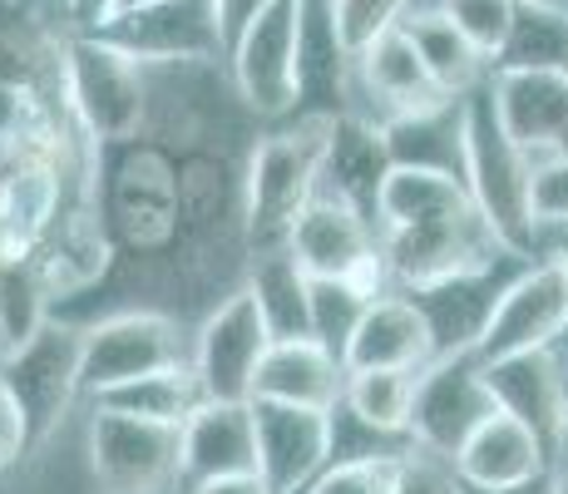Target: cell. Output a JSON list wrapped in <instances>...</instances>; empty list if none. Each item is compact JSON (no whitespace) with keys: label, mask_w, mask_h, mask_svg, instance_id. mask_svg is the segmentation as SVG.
Returning a JSON list of instances; mask_svg holds the SVG:
<instances>
[{"label":"cell","mask_w":568,"mask_h":494,"mask_svg":"<svg viewBox=\"0 0 568 494\" xmlns=\"http://www.w3.org/2000/svg\"><path fill=\"white\" fill-rule=\"evenodd\" d=\"M376 233L390 282L400 292H425L465 278V272L509 262V252L499 248V238L479 218L465 179L440 169L396 163L376 198Z\"/></svg>","instance_id":"cell-1"},{"label":"cell","mask_w":568,"mask_h":494,"mask_svg":"<svg viewBox=\"0 0 568 494\" xmlns=\"http://www.w3.org/2000/svg\"><path fill=\"white\" fill-rule=\"evenodd\" d=\"M460 104H465V189L475 198L479 218L489 223V233L499 238V248L519 262H534L544 238L539 173L529 169V159L515 149V139L499 124L489 80L475 94H465Z\"/></svg>","instance_id":"cell-2"},{"label":"cell","mask_w":568,"mask_h":494,"mask_svg":"<svg viewBox=\"0 0 568 494\" xmlns=\"http://www.w3.org/2000/svg\"><path fill=\"white\" fill-rule=\"evenodd\" d=\"M322 114H297L292 129L257 139L243 173V243L247 262L267 252L292 248V228L307 213V203L322 189V153H326Z\"/></svg>","instance_id":"cell-3"},{"label":"cell","mask_w":568,"mask_h":494,"mask_svg":"<svg viewBox=\"0 0 568 494\" xmlns=\"http://www.w3.org/2000/svg\"><path fill=\"white\" fill-rule=\"evenodd\" d=\"M64 114L100 153L134 144L149 119L144 64L104 36H70L64 40Z\"/></svg>","instance_id":"cell-4"},{"label":"cell","mask_w":568,"mask_h":494,"mask_svg":"<svg viewBox=\"0 0 568 494\" xmlns=\"http://www.w3.org/2000/svg\"><path fill=\"white\" fill-rule=\"evenodd\" d=\"M100 208L109 233L134 252H163L179 243V163L169 159V149L144 139L119 149Z\"/></svg>","instance_id":"cell-5"},{"label":"cell","mask_w":568,"mask_h":494,"mask_svg":"<svg viewBox=\"0 0 568 494\" xmlns=\"http://www.w3.org/2000/svg\"><path fill=\"white\" fill-rule=\"evenodd\" d=\"M292 258L302 262L307 278L356 282L366 296H386L396 288L386 258H381L376 218L362 213L356 203H346V198H336L332 189H316L307 213L297 218V228H292Z\"/></svg>","instance_id":"cell-6"},{"label":"cell","mask_w":568,"mask_h":494,"mask_svg":"<svg viewBox=\"0 0 568 494\" xmlns=\"http://www.w3.org/2000/svg\"><path fill=\"white\" fill-rule=\"evenodd\" d=\"M80 361H84V326L50 322L26 346L0 356V386L20 405L30 425V450H40L64 425L70 405L84 395L80 386Z\"/></svg>","instance_id":"cell-7"},{"label":"cell","mask_w":568,"mask_h":494,"mask_svg":"<svg viewBox=\"0 0 568 494\" xmlns=\"http://www.w3.org/2000/svg\"><path fill=\"white\" fill-rule=\"evenodd\" d=\"M568 342V272L559 258L524 262L505 292L495 296L485 332L475 342L479 361L529 356V351H564Z\"/></svg>","instance_id":"cell-8"},{"label":"cell","mask_w":568,"mask_h":494,"mask_svg":"<svg viewBox=\"0 0 568 494\" xmlns=\"http://www.w3.org/2000/svg\"><path fill=\"white\" fill-rule=\"evenodd\" d=\"M193 342L183 336V326L169 312L154 306H129L104 322L84 326V361H80V386L84 395H104L124 381L154 376L163 366H183Z\"/></svg>","instance_id":"cell-9"},{"label":"cell","mask_w":568,"mask_h":494,"mask_svg":"<svg viewBox=\"0 0 568 494\" xmlns=\"http://www.w3.org/2000/svg\"><path fill=\"white\" fill-rule=\"evenodd\" d=\"M84 455L100 494H169L183 485L173 425H149L94 405L84 421Z\"/></svg>","instance_id":"cell-10"},{"label":"cell","mask_w":568,"mask_h":494,"mask_svg":"<svg viewBox=\"0 0 568 494\" xmlns=\"http://www.w3.org/2000/svg\"><path fill=\"white\" fill-rule=\"evenodd\" d=\"M302 10L307 0H272L227 50L237 94L262 119H287L302 109Z\"/></svg>","instance_id":"cell-11"},{"label":"cell","mask_w":568,"mask_h":494,"mask_svg":"<svg viewBox=\"0 0 568 494\" xmlns=\"http://www.w3.org/2000/svg\"><path fill=\"white\" fill-rule=\"evenodd\" d=\"M495 391H489L485 361L475 351H455V356H435L420 371L410 411V445L435 460H455L460 445L479 425L495 415Z\"/></svg>","instance_id":"cell-12"},{"label":"cell","mask_w":568,"mask_h":494,"mask_svg":"<svg viewBox=\"0 0 568 494\" xmlns=\"http://www.w3.org/2000/svg\"><path fill=\"white\" fill-rule=\"evenodd\" d=\"M272 346L267 316H262L253 288H233L193 332V371L207 401H253L257 366Z\"/></svg>","instance_id":"cell-13"},{"label":"cell","mask_w":568,"mask_h":494,"mask_svg":"<svg viewBox=\"0 0 568 494\" xmlns=\"http://www.w3.org/2000/svg\"><path fill=\"white\" fill-rule=\"evenodd\" d=\"M489 99L534 173L568 163V70H489Z\"/></svg>","instance_id":"cell-14"},{"label":"cell","mask_w":568,"mask_h":494,"mask_svg":"<svg viewBox=\"0 0 568 494\" xmlns=\"http://www.w3.org/2000/svg\"><path fill=\"white\" fill-rule=\"evenodd\" d=\"M257 475L272 494H307L312 480L332 465V411L253 401Z\"/></svg>","instance_id":"cell-15"},{"label":"cell","mask_w":568,"mask_h":494,"mask_svg":"<svg viewBox=\"0 0 568 494\" xmlns=\"http://www.w3.org/2000/svg\"><path fill=\"white\" fill-rule=\"evenodd\" d=\"M124 54L139 64H199V60H227L223 36L213 26L207 0H154V6L119 16L104 30Z\"/></svg>","instance_id":"cell-16"},{"label":"cell","mask_w":568,"mask_h":494,"mask_svg":"<svg viewBox=\"0 0 568 494\" xmlns=\"http://www.w3.org/2000/svg\"><path fill=\"white\" fill-rule=\"evenodd\" d=\"M36 268L45 278L50 302H70V296L94 292L114 268V233L104 223L100 198H84V203L64 208L60 223L50 228V238L36 252Z\"/></svg>","instance_id":"cell-17"},{"label":"cell","mask_w":568,"mask_h":494,"mask_svg":"<svg viewBox=\"0 0 568 494\" xmlns=\"http://www.w3.org/2000/svg\"><path fill=\"white\" fill-rule=\"evenodd\" d=\"M183 490L227 475H257L253 401H203L179 431Z\"/></svg>","instance_id":"cell-18"},{"label":"cell","mask_w":568,"mask_h":494,"mask_svg":"<svg viewBox=\"0 0 568 494\" xmlns=\"http://www.w3.org/2000/svg\"><path fill=\"white\" fill-rule=\"evenodd\" d=\"M430 361H435V332H430V322H425L420 302L400 288L376 296L342 346L346 371H376V366L425 371Z\"/></svg>","instance_id":"cell-19"},{"label":"cell","mask_w":568,"mask_h":494,"mask_svg":"<svg viewBox=\"0 0 568 494\" xmlns=\"http://www.w3.org/2000/svg\"><path fill=\"white\" fill-rule=\"evenodd\" d=\"M450 465L465 490H519V485H534V480L554 475V450L524 421L495 411L460 445V455H455Z\"/></svg>","instance_id":"cell-20"},{"label":"cell","mask_w":568,"mask_h":494,"mask_svg":"<svg viewBox=\"0 0 568 494\" xmlns=\"http://www.w3.org/2000/svg\"><path fill=\"white\" fill-rule=\"evenodd\" d=\"M489 391L495 405L505 415L524 421L544 445L554 450L564 425V405H568V361L564 351H529V356H505V361H485Z\"/></svg>","instance_id":"cell-21"},{"label":"cell","mask_w":568,"mask_h":494,"mask_svg":"<svg viewBox=\"0 0 568 494\" xmlns=\"http://www.w3.org/2000/svg\"><path fill=\"white\" fill-rule=\"evenodd\" d=\"M390 144L386 129L366 114H336L326 124V153H322V189L356 203L362 213L376 218V198L390 179Z\"/></svg>","instance_id":"cell-22"},{"label":"cell","mask_w":568,"mask_h":494,"mask_svg":"<svg viewBox=\"0 0 568 494\" xmlns=\"http://www.w3.org/2000/svg\"><path fill=\"white\" fill-rule=\"evenodd\" d=\"M346 391V366L332 346L316 336L297 342H272L257 366L253 401H277V405H307V411H336Z\"/></svg>","instance_id":"cell-23"},{"label":"cell","mask_w":568,"mask_h":494,"mask_svg":"<svg viewBox=\"0 0 568 494\" xmlns=\"http://www.w3.org/2000/svg\"><path fill=\"white\" fill-rule=\"evenodd\" d=\"M356 74H362V84L371 90V99H381V109H386V119H381V124L450 104V94L430 80V70H425V60L415 54L410 36L400 26L386 30L381 40H371V46L356 54Z\"/></svg>","instance_id":"cell-24"},{"label":"cell","mask_w":568,"mask_h":494,"mask_svg":"<svg viewBox=\"0 0 568 494\" xmlns=\"http://www.w3.org/2000/svg\"><path fill=\"white\" fill-rule=\"evenodd\" d=\"M352 70H356V60L346 54L342 36H336L332 0H307V10H302V60H297V74H302L297 114H322V119L352 114V109H342L346 74Z\"/></svg>","instance_id":"cell-25"},{"label":"cell","mask_w":568,"mask_h":494,"mask_svg":"<svg viewBox=\"0 0 568 494\" xmlns=\"http://www.w3.org/2000/svg\"><path fill=\"white\" fill-rule=\"evenodd\" d=\"M400 30L410 36L415 54L425 60V70H430V80L440 84L450 99H465L475 94L479 84L489 80L485 74V54H479L475 46L465 40V30L455 26L445 10H415V16L400 20Z\"/></svg>","instance_id":"cell-26"},{"label":"cell","mask_w":568,"mask_h":494,"mask_svg":"<svg viewBox=\"0 0 568 494\" xmlns=\"http://www.w3.org/2000/svg\"><path fill=\"white\" fill-rule=\"evenodd\" d=\"M386 144H390V163H406V169H440L465 179V104L450 99L440 109H425L410 119H390Z\"/></svg>","instance_id":"cell-27"},{"label":"cell","mask_w":568,"mask_h":494,"mask_svg":"<svg viewBox=\"0 0 568 494\" xmlns=\"http://www.w3.org/2000/svg\"><path fill=\"white\" fill-rule=\"evenodd\" d=\"M415 386H420V371H396V366L346 371V391L336 411L352 415L356 425H366L381 441H410Z\"/></svg>","instance_id":"cell-28"},{"label":"cell","mask_w":568,"mask_h":494,"mask_svg":"<svg viewBox=\"0 0 568 494\" xmlns=\"http://www.w3.org/2000/svg\"><path fill=\"white\" fill-rule=\"evenodd\" d=\"M247 288H253L262 316H267L272 342L312 336V278L292 258V248L247 262Z\"/></svg>","instance_id":"cell-29"},{"label":"cell","mask_w":568,"mask_h":494,"mask_svg":"<svg viewBox=\"0 0 568 494\" xmlns=\"http://www.w3.org/2000/svg\"><path fill=\"white\" fill-rule=\"evenodd\" d=\"M203 401H207V395L199 386V371H193V361H183V366H163V371H154V376L124 381V386L94 395L90 405H104V411L134 415V421L173 425V431H183V421H189Z\"/></svg>","instance_id":"cell-30"},{"label":"cell","mask_w":568,"mask_h":494,"mask_svg":"<svg viewBox=\"0 0 568 494\" xmlns=\"http://www.w3.org/2000/svg\"><path fill=\"white\" fill-rule=\"evenodd\" d=\"M50 322H54L50 292H45V278H40L36 258L0 252V356L26 346L30 336H40Z\"/></svg>","instance_id":"cell-31"},{"label":"cell","mask_w":568,"mask_h":494,"mask_svg":"<svg viewBox=\"0 0 568 494\" xmlns=\"http://www.w3.org/2000/svg\"><path fill=\"white\" fill-rule=\"evenodd\" d=\"M495 70H568V10H559L554 0L519 6Z\"/></svg>","instance_id":"cell-32"},{"label":"cell","mask_w":568,"mask_h":494,"mask_svg":"<svg viewBox=\"0 0 568 494\" xmlns=\"http://www.w3.org/2000/svg\"><path fill=\"white\" fill-rule=\"evenodd\" d=\"M371 302H376V296H366L356 282L312 278V336L342 356L346 336L356 332V322H362V312H366Z\"/></svg>","instance_id":"cell-33"},{"label":"cell","mask_w":568,"mask_h":494,"mask_svg":"<svg viewBox=\"0 0 568 494\" xmlns=\"http://www.w3.org/2000/svg\"><path fill=\"white\" fill-rule=\"evenodd\" d=\"M440 10L465 30V40L485 54L489 64H499V54L509 46V30H515L519 0H445Z\"/></svg>","instance_id":"cell-34"},{"label":"cell","mask_w":568,"mask_h":494,"mask_svg":"<svg viewBox=\"0 0 568 494\" xmlns=\"http://www.w3.org/2000/svg\"><path fill=\"white\" fill-rule=\"evenodd\" d=\"M415 450V445H410ZM406 460L400 455H362V460H332L322 475L312 480L307 494H390L396 490V470Z\"/></svg>","instance_id":"cell-35"},{"label":"cell","mask_w":568,"mask_h":494,"mask_svg":"<svg viewBox=\"0 0 568 494\" xmlns=\"http://www.w3.org/2000/svg\"><path fill=\"white\" fill-rule=\"evenodd\" d=\"M410 0H332V16H336V36H342L346 54H362L371 40H381L386 30H396L406 20Z\"/></svg>","instance_id":"cell-36"},{"label":"cell","mask_w":568,"mask_h":494,"mask_svg":"<svg viewBox=\"0 0 568 494\" xmlns=\"http://www.w3.org/2000/svg\"><path fill=\"white\" fill-rule=\"evenodd\" d=\"M390 494H460V480H455L450 460H435L425 450H406Z\"/></svg>","instance_id":"cell-37"},{"label":"cell","mask_w":568,"mask_h":494,"mask_svg":"<svg viewBox=\"0 0 568 494\" xmlns=\"http://www.w3.org/2000/svg\"><path fill=\"white\" fill-rule=\"evenodd\" d=\"M30 455V425L20 415V405L10 401V391L0 386V470L20 465Z\"/></svg>","instance_id":"cell-38"},{"label":"cell","mask_w":568,"mask_h":494,"mask_svg":"<svg viewBox=\"0 0 568 494\" xmlns=\"http://www.w3.org/2000/svg\"><path fill=\"white\" fill-rule=\"evenodd\" d=\"M207 6H213V26H217V36H223V50H233L237 36L253 26L272 0H207Z\"/></svg>","instance_id":"cell-39"},{"label":"cell","mask_w":568,"mask_h":494,"mask_svg":"<svg viewBox=\"0 0 568 494\" xmlns=\"http://www.w3.org/2000/svg\"><path fill=\"white\" fill-rule=\"evenodd\" d=\"M70 36H104L114 26V0H64Z\"/></svg>","instance_id":"cell-40"},{"label":"cell","mask_w":568,"mask_h":494,"mask_svg":"<svg viewBox=\"0 0 568 494\" xmlns=\"http://www.w3.org/2000/svg\"><path fill=\"white\" fill-rule=\"evenodd\" d=\"M539 218L544 223H568V163L539 173Z\"/></svg>","instance_id":"cell-41"},{"label":"cell","mask_w":568,"mask_h":494,"mask_svg":"<svg viewBox=\"0 0 568 494\" xmlns=\"http://www.w3.org/2000/svg\"><path fill=\"white\" fill-rule=\"evenodd\" d=\"M189 494H272L262 485V475H227V480H207V485H193Z\"/></svg>","instance_id":"cell-42"},{"label":"cell","mask_w":568,"mask_h":494,"mask_svg":"<svg viewBox=\"0 0 568 494\" xmlns=\"http://www.w3.org/2000/svg\"><path fill=\"white\" fill-rule=\"evenodd\" d=\"M539 258H559V262H564V272H568V223H544ZM564 351H568V342H564Z\"/></svg>","instance_id":"cell-43"},{"label":"cell","mask_w":568,"mask_h":494,"mask_svg":"<svg viewBox=\"0 0 568 494\" xmlns=\"http://www.w3.org/2000/svg\"><path fill=\"white\" fill-rule=\"evenodd\" d=\"M460 494H549V480H534V485H519V490H465Z\"/></svg>","instance_id":"cell-44"},{"label":"cell","mask_w":568,"mask_h":494,"mask_svg":"<svg viewBox=\"0 0 568 494\" xmlns=\"http://www.w3.org/2000/svg\"><path fill=\"white\" fill-rule=\"evenodd\" d=\"M554 465H568V405H564V425H559V441H554Z\"/></svg>","instance_id":"cell-45"},{"label":"cell","mask_w":568,"mask_h":494,"mask_svg":"<svg viewBox=\"0 0 568 494\" xmlns=\"http://www.w3.org/2000/svg\"><path fill=\"white\" fill-rule=\"evenodd\" d=\"M549 494H568V465H554V475H549Z\"/></svg>","instance_id":"cell-46"},{"label":"cell","mask_w":568,"mask_h":494,"mask_svg":"<svg viewBox=\"0 0 568 494\" xmlns=\"http://www.w3.org/2000/svg\"><path fill=\"white\" fill-rule=\"evenodd\" d=\"M144 6H154V0H114V20L119 16H134V10H144Z\"/></svg>","instance_id":"cell-47"},{"label":"cell","mask_w":568,"mask_h":494,"mask_svg":"<svg viewBox=\"0 0 568 494\" xmlns=\"http://www.w3.org/2000/svg\"><path fill=\"white\" fill-rule=\"evenodd\" d=\"M519 6H544V0H519Z\"/></svg>","instance_id":"cell-48"},{"label":"cell","mask_w":568,"mask_h":494,"mask_svg":"<svg viewBox=\"0 0 568 494\" xmlns=\"http://www.w3.org/2000/svg\"><path fill=\"white\" fill-rule=\"evenodd\" d=\"M564 361H568V351H564Z\"/></svg>","instance_id":"cell-49"}]
</instances>
